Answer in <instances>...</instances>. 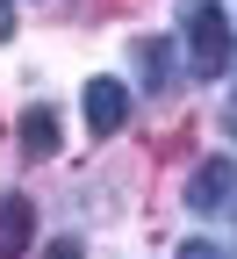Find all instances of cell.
I'll return each instance as SVG.
<instances>
[{
    "label": "cell",
    "instance_id": "cell-2",
    "mask_svg": "<svg viewBox=\"0 0 237 259\" xmlns=\"http://www.w3.org/2000/svg\"><path fill=\"white\" fill-rule=\"evenodd\" d=\"M230 202H237V166H230V158H201L194 180H187V209L194 216H216Z\"/></svg>",
    "mask_w": 237,
    "mask_h": 259
},
{
    "label": "cell",
    "instance_id": "cell-1",
    "mask_svg": "<svg viewBox=\"0 0 237 259\" xmlns=\"http://www.w3.org/2000/svg\"><path fill=\"white\" fill-rule=\"evenodd\" d=\"M187 58H194V79H223V65H230V15L194 8L187 15Z\"/></svg>",
    "mask_w": 237,
    "mask_h": 259
},
{
    "label": "cell",
    "instance_id": "cell-9",
    "mask_svg": "<svg viewBox=\"0 0 237 259\" xmlns=\"http://www.w3.org/2000/svg\"><path fill=\"white\" fill-rule=\"evenodd\" d=\"M15 36V15H8V0H0V44H8Z\"/></svg>",
    "mask_w": 237,
    "mask_h": 259
},
{
    "label": "cell",
    "instance_id": "cell-4",
    "mask_svg": "<svg viewBox=\"0 0 237 259\" xmlns=\"http://www.w3.org/2000/svg\"><path fill=\"white\" fill-rule=\"evenodd\" d=\"M36 245V209L29 194H0V259H22Z\"/></svg>",
    "mask_w": 237,
    "mask_h": 259
},
{
    "label": "cell",
    "instance_id": "cell-5",
    "mask_svg": "<svg viewBox=\"0 0 237 259\" xmlns=\"http://www.w3.org/2000/svg\"><path fill=\"white\" fill-rule=\"evenodd\" d=\"M137 72H144L151 94H165L173 72H180V65H173V44H165V36H137Z\"/></svg>",
    "mask_w": 237,
    "mask_h": 259
},
{
    "label": "cell",
    "instance_id": "cell-8",
    "mask_svg": "<svg viewBox=\"0 0 237 259\" xmlns=\"http://www.w3.org/2000/svg\"><path fill=\"white\" fill-rule=\"evenodd\" d=\"M43 259H86V245L79 238H58V245H43Z\"/></svg>",
    "mask_w": 237,
    "mask_h": 259
},
{
    "label": "cell",
    "instance_id": "cell-7",
    "mask_svg": "<svg viewBox=\"0 0 237 259\" xmlns=\"http://www.w3.org/2000/svg\"><path fill=\"white\" fill-rule=\"evenodd\" d=\"M173 259H230L216 238H187V245H173Z\"/></svg>",
    "mask_w": 237,
    "mask_h": 259
},
{
    "label": "cell",
    "instance_id": "cell-6",
    "mask_svg": "<svg viewBox=\"0 0 237 259\" xmlns=\"http://www.w3.org/2000/svg\"><path fill=\"white\" fill-rule=\"evenodd\" d=\"M51 151H58V108L36 101L22 115V158H51Z\"/></svg>",
    "mask_w": 237,
    "mask_h": 259
},
{
    "label": "cell",
    "instance_id": "cell-3",
    "mask_svg": "<svg viewBox=\"0 0 237 259\" xmlns=\"http://www.w3.org/2000/svg\"><path fill=\"white\" fill-rule=\"evenodd\" d=\"M129 122V87L122 79H86V130L93 137H115Z\"/></svg>",
    "mask_w": 237,
    "mask_h": 259
}]
</instances>
